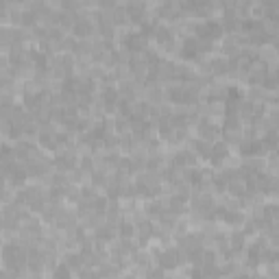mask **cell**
I'll return each instance as SVG.
<instances>
[{
    "label": "cell",
    "mask_w": 279,
    "mask_h": 279,
    "mask_svg": "<svg viewBox=\"0 0 279 279\" xmlns=\"http://www.w3.org/2000/svg\"><path fill=\"white\" fill-rule=\"evenodd\" d=\"M26 260H29V255H26V249L22 246H18L15 242H9V244L2 246V262L11 268L13 275H18V273H22V266H26Z\"/></svg>",
    "instance_id": "cell-1"
},
{
    "label": "cell",
    "mask_w": 279,
    "mask_h": 279,
    "mask_svg": "<svg viewBox=\"0 0 279 279\" xmlns=\"http://www.w3.org/2000/svg\"><path fill=\"white\" fill-rule=\"evenodd\" d=\"M194 33H197V40L201 41H216L223 38V26L214 20H205V22L194 26Z\"/></svg>",
    "instance_id": "cell-2"
},
{
    "label": "cell",
    "mask_w": 279,
    "mask_h": 279,
    "mask_svg": "<svg viewBox=\"0 0 279 279\" xmlns=\"http://www.w3.org/2000/svg\"><path fill=\"white\" fill-rule=\"evenodd\" d=\"M197 92L199 87H183V85H177V87H168L166 92V98L175 105H188V103H194L197 101Z\"/></svg>",
    "instance_id": "cell-3"
},
{
    "label": "cell",
    "mask_w": 279,
    "mask_h": 279,
    "mask_svg": "<svg viewBox=\"0 0 279 279\" xmlns=\"http://www.w3.org/2000/svg\"><path fill=\"white\" fill-rule=\"evenodd\" d=\"M124 13L133 24H142L146 20V2L144 0H127Z\"/></svg>",
    "instance_id": "cell-4"
},
{
    "label": "cell",
    "mask_w": 279,
    "mask_h": 279,
    "mask_svg": "<svg viewBox=\"0 0 279 279\" xmlns=\"http://www.w3.org/2000/svg\"><path fill=\"white\" fill-rule=\"evenodd\" d=\"M181 9L194 15H207L214 9L212 0H181Z\"/></svg>",
    "instance_id": "cell-5"
},
{
    "label": "cell",
    "mask_w": 279,
    "mask_h": 279,
    "mask_svg": "<svg viewBox=\"0 0 279 279\" xmlns=\"http://www.w3.org/2000/svg\"><path fill=\"white\" fill-rule=\"evenodd\" d=\"M146 41H149V38H146L144 33H127L122 38V46L127 48L129 52H144L146 50Z\"/></svg>",
    "instance_id": "cell-6"
},
{
    "label": "cell",
    "mask_w": 279,
    "mask_h": 279,
    "mask_svg": "<svg viewBox=\"0 0 279 279\" xmlns=\"http://www.w3.org/2000/svg\"><path fill=\"white\" fill-rule=\"evenodd\" d=\"M197 131H199V138H201V140H207V142H212V140H216V138H218V135H220L218 124H216V122H212V120H209V118L199 120Z\"/></svg>",
    "instance_id": "cell-7"
},
{
    "label": "cell",
    "mask_w": 279,
    "mask_h": 279,
    "mask_svg": "<svg viewBox=\"0 0 279 279\" xmlns=\"http://www.w3.org/2000/svg\"><path fill=\"white\" fill-rule=\"evenodd\" d=\"M229 157V146H227V142H216V144H212V151H209V164L212 166H223L225 164V159Z\"/></svg>",
    "instance_id": "cell-8"
},
{
    "label": "cell",
    "mask_w": 279,
    "mask_h": 279,
    "mask_svg": "<svg viewBox=\"0 0 279 279\" xmlns=\"http://www.w3.org/2000/svg\"><path fill=\"white\" fill-rule=\"evenodd\" d=\"M157 264L161 268H177L181 264V253H179L177 249H166V251H159L157 253Z\"/></svg>",
    "instance_id": "cell-9"
},
{
    "label": "cell",
    "mask_w": 279,
    "mask_h": 279,
    "mask_svg": "<svg viewBox=\"0 0 279 279\" xmlns=\"http://www.w3.org/2000/svg\"><path fill=\"white\" fill-rule=\"evenodd\" d=\"M172 168H188V166H194L197 164V153L194 151H179L172 155L170 159Z\"/></svg>",
    "instance_id": "cell-10"
},
{
    "label": "cell",
    "mask_w": 279,
    "mask_h": 279,
    "mask_svg": "<svg viewBox=\"0 0 279 279\" xmlns=\"http://www.w3.org/2000/svg\"><path fill=\"white\" fill-rule=\"evenodd\" d=\"M262 153H264V144H262V140L246 138L244 144H240V155L242 157H255V155H262Z\"/></svg>",
    "instance_id": "cell-11"
},
{
    "label": "cell",
    "mask_w": 279,
    "mask_h": 279,
    "mask_svg": "<svg viewBox=\"0 0 279 279\" xmlns=\"http://www.w3.org/2000/svg\"><path fill=\"white\" fill-rule=\"evenodd\" d=\"M52 68H55L52 75L66 79L68 75H70V70H72V57L70 55H59L55 61H52Z\"/></svg>",
    "instance_id": "cell-12"
},
{
    "label": "cell",
    "mask_w": 279,
    "mask_h": 279,
    "mask_svg": "<svg viewBox=\"0 0 279 279\" xmlns=\"http://www.w3.org/2000/svg\"><path fill=\"white\" fill-rule=\"evenodd\" d=\"M214 216H216V218H220L223 223H227V225H240V223H244V216H242L240 212H236V209L216 207Z\"/></svg>",
    "instance_id": "cell-13"
},
{
    "label": "cell",
    "mask_w": 279,
    "mask_h": 279,
    "mask_svg": "<svg viewBox=\"0 0 279 279\" xmlns=\"http://www.w3.org/2000/svg\"><path fill=\"white\" fill-rule=\"evenodd\" d=\"M118 96H120V92H118L116 87H112V85H105V87H103L101 101H103L105 112H114L116 105H118Z\"/></svg>",
    "instance_id": "cell-14"
},
{
    "label": "cell",
    "mask_w": 279,
    "mask_h": 279,
    "mask_svg": "<svg viewBox=\"0 0 279 279\" xmlns=\"http://www.w3.org/2000/svg\"><path fill=\"white\" fill-rule=\"evenodd\" d=\"M153 38L159 46H166V48H170L172 46V40H175V35H172V31L168 29V26H155V31H153Z\"/></svg>",
    "instance_id": "cell-15"
},
{
    "label": "cell",
    "mask_w": 279,
    "mask_h": 279,
    "mask_svg": "<svg viewBox=\"0 0 279 279\" xmlns=\"http://www.w3.org/2000/svg\"><path fill=\"white\" fill-rule=\"evenodd\" d=\"M92 31H94V24L89 22L87 18H77L75 20V24H72V33L77 35V38H87V35H92Z\"/></svg>",
    "instance_id": "cell-16"
},
{
    "label": "cell",
    "mask_w": 279,
    "mask_h": 279,
    "mask_svg": "<svg viewBox=\"0 0 279 279\" xmlns=\"http://www.w3.org/2000/svg\"><path fill=\"white\" fill-rule=\"evenodd\" d=\"M52 164H55V168H59V170L68 172L77 166V157L72 155V153H61V155H57L55 159H52Z\"/></svg>",
    "instance_id": "cell-17"
},
{
    "label": "cell",
    "mask_w": 279,
    "mask_h": 279,
    "mask_svg": "<svg viewBox=\"0 0 279 279\" xmlns=\"http://www.w3.org/2000/svg\"><path fill=\"white\" fill-rule=\"evenodd\" d=\"M223 29H227V33H234V31H238L240 29V20H238V15H236L234 9H227L223 15Z\"/></svg>",
    "instance_id": "cell-18"
},
{
    "label": "cell",
    "mask_w": 279,
    "mask_h": 279,
    "mask_svg": "<svg viewBox=\"0 0 279 279\" xmlns=\"http://www.w3.org/2000/svg\"><path fill=\"white\" fill-rule=\"evenodd\" d=\"M38 18L40 15L33 11V9H29V11H22V13H13V22L22 24V26H35L38 24Z\"/></svg>",
    "instance_id": "cell-19"
},
{
    "label": "cell",
    "mask_w": 279,
    "mask_h": 279,
    "mask_svg": "<svg viewBox=\"0 0 279 279\" xmlns=\"http://www.w3.org/2000/svg\"><path fill=\"white\" fill-rule=\"evenodd\" d=\"M40 144L44 146V149H48V151H52V149H57V135L52 133V129L50 127H46V129H41L40 131Z\"/></svg>",
    "instance_id": "cell-20"
},
{
    "label": "cell",
    "mask_w": 279,
    "mask_h": 279,
    "mask_svg": "<svg viewBox=\"0 0 279 279\" xmlns=\"http://www.w3.org/2000/svg\"><path fill=\"white\" fill-rule=\"evenodd\" d=\"M203 179H205V172H203V170H199V168H192V166L186 168V181H188V183H192V186H201Z\"/></svg>",
    "instance_id": "cell-21"
},
{
    "label": "cell",
    "mask_w": 279,
    "mask_h": 279,
    "mask_svg": "<svg viewBox=\"0 0 279 279\" xmlns=\"http://www.w3.org/2000/svg\"><path fill=\"white\" fill-rule=\"evenodd\" d=\"M244 231H234L231 234V253H242L244 251Z\"/></svg>",
    "instance_id": "cell-22"
},
{
    "label": "cell",
    "mask_w": 279,
    "mask_h": 279,
    "mask_svg": "<svg viewBox=\"0 0 279 279\" xmlns=\"http://www.w3.org/2000/svg\"><path fill=\"white\" fill-rule=\"evenodd\" d=\"M31 52V61L35 64V70H40V72H44L46 70V66H48V59H46V55L44 52H40V50H29Z\"/></svg>",
    "instance_id": "cell-23"
},
{
    "label": "cell",
    "mask_w": 279,
    "mask_h": 279,
    "mask_svg": "<svg viewBox=\"0 0 279 279\" xmlns=\"http://www.w3.org/2000/svg\"><path fill=\"white\" fill-rule=\"evenodd\" d=\"M26 177H29V175H26V168L18 166V164H15V168H13L11 172H9V181H11L13 186H22Z\"/></svg>",
    "instance_id": "cell-24"
},
{
    "label": "cell",
    "mask_w": 279,
    "mask_h": 279,
    "mask_svg": "<svg viewBox=\"0 0 279 279\" xmlns=\"http://www.w3.org/2000/svg\"><path fill=\"white\" fill-rule=\"evenodd\" d=\"M40 234H41V227H40V223H26V227H22V236L24 238H29V240H35V238H40Z\"/></svg>",
    "instance_id": "cell-25"
},
{
    "label": "cell",
    "mask_w": 279,
    "mask_h": 279,
    "mask_svg": "<svg viewBox=\"0 0 279 279\" xmlns=\"http://www.w3.org/2000/svg\"><path fill=\"white\" fill-rule=\"evenodd\" d=\"M209 151H212V144H209L207 140H197V142H194V153H197V157H203V159H207V157H209Z\"/></svg>",
    "instance_id": "cell-26"
},
{
    "label": "cell",
    "mask_w": 279,
    "mask_h": 279,
    "mask_svg": "<svg viewBox=\"0 0 279 279\" xmlns=\"http://www.w3.org/2000/svg\"><path fill=\"white\" fill-rule=\"evenodd\" d=\"M138 234H140V242H146L151 236H155V229H153V225L149 220H144V223L138 225Z\"/></svg>",
    "instance_id": "cell-27"
},
{
    "label": "cell",
    "mask_w": 279,
    "mask_h": 279,
    "mask_svg": "<svg viewBox=\"0 0 279 279\" xmlns=\"http://www.w3.org/2000/svg\"><path fill=\"white\" fill-rule=\"evenodd\" d=\"M109 20L114 22V26L127 22V13H124V7H118V4H116V7L112 9V15H109Z\"/></svg>",
    "instance_id": "cell-28"
},
{
    "label": "cell",
    "mask_w": 279,
    "mask_h": 279,
    "mask_svg": "<svg viewBox=\"0 0 279 279\" xmlns=\"http://www.w3.org/2000/svg\"><path fill=\"white\" fill-rule=\"evenodd\" d=\"M209 70H212L214 75H227L229 68H227V61L225 59H212L209 61Z\"/></svg>",
    "instance_id": "cell-29"
},
{
    "label": "cell",
    "mask_w": 279,
    "mask_h": 279,
    "mask_svg": "<svg viewBox=\"0 0 279 279\" xmlns=\"http://www.w3.org/2000/svg\"><path fill=\"white\" fill-rule=\"evenodd\" d=\"M24 61V50L20 46H11V55H9V64L11 66H20Z\"/></svg>",
    "instance_id": "cell-30"
},
{
    "label": "cell",
    "mask_w": 279,
    "mask_h": 279,
    "mask_svg": "<svg viewBox=\"0 0 279 279\" xmlns=\"http://www.w3.org/2000/svg\"><path fill=\"white\" fill-rule=\"evenodd\" d=\"M66 264L70 266V268H81V264H83V255H81V253L66 255Z\"/></svg>",
    "instance_id": "cell-31"
},
{
    "label": "cell",
    "mask_w": 279,
    "mask_h": 279,
    "mask_svg": "<svg viewBox=\"0 0 279 279\" xmlns=\"http://www.w3.org/2000/svg\"><path fill=\"white\" fill-rule=\"evenodd\" d=\"M262 144H264V149H275V144H277V135H275V131H268V133L262 138Z\"/></svg>",
    "instance_id": "cell-32"
},
{
    "label": "cell",
    "mask_w": 279,
    "mask_h": 279,
    "mask_svg": "<svg viewBox=\"0 0 279 279\" xmlns=\"http://www.w3.org/2000/svg\"><path fill=\"white\" fill-rule=\"evenodd\" d=\"M120 94H122L124 101H131V98L135 96V85H131V83H122V87H120Z\"/></svg>",
    "instance_id": "cell-33"
},
{
    "label": "cell",
    "mask_w": 279,
    "mask_h": 279,
    "mask_svg": "<svg viewBox=\"0 0 279 279\" xmlns=\"http://www.w3.org/2000/svg\"><path fill=\"white\" fill-rule=\"evenodd\" d=\"M96 238L109 242V240L114 238V229H112V227H98V229H96Z\"/></svg>",
    "instance_id": "cell-34"
},
{
    "label": "cell",
    "mask_w": 279,
    "mask_h": 279,
    "mask_svg": "<svg viewBox=\"0 0 279 279\" xmlns=\"http://www.w3.org/2000/svg\"><path fill=\"white\" fill-rule=\"evenodd\" d=\"M135 234V229H133V225L131 223H127V220H124V223H120V236H122V238H131V236Z\"/></svg>",
    "instance_id": "cell-35"
},
{
    "label": "cell",
    "mask_w": 279,
    "mask_h": 279,
    "mask_svg": "<svg viewBox=\"0 0 279 279\" xmlns=\"http://www.w3.org/2000/svg\"><path fill=\"white\" fill-rule=\"evenodd\" d=\"M59 4L64 11H70V13H75L79 9V0H59Z\"/></svg>",
    "instance_id": "cell-36"
},
{
    "label": "cell",
    "mask_w": 279,
    "mask_h": 279,
    "mask_svg": "<svg viewBox=\"0 0 279 279\" xmlns=\"http://www.w3.org/2000/svg\"><path fill=\"white\" fill-rule=\"evenodd\" d=\"M146 212H149V216H157V218H159V214L164 212V207H161V203H149L146 205Z\"/></svg>",
    "instance_id": "cell-37"
},
{
    "label": "cell",
    "mask_w": 279,
    "mask_h": 279,
    "mask_svg": "<svg viewBox=\"0 0 279 279\" xmlns=\"http://www.w3.org/2000/svg\"><path fill=\"white\" fill-rule=\"evenodd\" d=\"M144 166L149 168V170H155V168H159V166H161V157H159V155H153V157H149V159L144 161Z\"/></svg>",
    "instance_id": "cell-38"
},
{
    "label": "cell",
    "mask_w": 279,
    "mask_h": 279,
    "mask_svg": "<svg viewBox=\"0 0 279 279\" xmlns=\"http://www.w3.org/2000/svg\"><path fill=\"white\" fill-rule=\"evenodd\" d=\"M92 181H94V186H105V183H107V177H105V172L96 170V172H92Z\"/></svg>",
    "instance_id": "cell-39"
},
{
    "label": "cell",
    "mask_w": 279,
    "mask_h": 279,
    "mask_svg": "<svg viewBox=\"0 0 279 279\" xmlns=\"http://www.w3.org/2000/svg\"><path fill=\"white\" fill-rule=\"evenodd\" d=\"M70 266H68L66 264V262H64V264H61L59 268H57V271H52V275H55V277H70Z\"/></svg>",
    "instance_id": "cell-40"
},
{
    "label": "cell",
    "mask_w": 279,
    "mask_h": 279,
    "mask_svg": "<svg viewBox=\"0 0 279 279\" xmlns=\"http://www.w3.org/2000/svg\"><path fill=\"white\" fill-rule=\"evenodd\" d=\"M116 129H118V131L129 129V118H127V116H118V118H116Z\"/></svg>",
    "instance_id": "cell-41"
},
{
    "label": "cell",
    "mask_w": 279,
    "mask_h": 279,
    "mask_svg": "<svg viewBox=\"0 0 279 279\" xmlns=\"http://www.w3.org/2000/svg\"><path fill=\"white\" fill-rule=\"evenodd\" d=\"M251 7H253V0H240V2H238V11L244 13V15L251 11Z\"/></svg>",
    "instance_id": "cell-42"
},
{
    "label": "cell",
    "mask_w": 279,
    "mask_h": 279,
    "mask_svg": "<svg viewBox=\"0 0 279 279\" xmlns=\"http://www.w3.org/2000/svg\"><path fill=\"white\" fill-rule=\"evenodd\" d=\"M116 4H118V2H116V0H98V7H101V9H105V11H112V9L116 7Z\"/></svg>",
    "instance_id": "cell-43"
},
{
    "label": "cell",
    "mask_w": 279,
    "mask_h": 279,
    "mask_svg": "<svg viewBox=\"0 0 279 279\" xmlns=\"http://www.w3.org/2000/svg\"><path fill=\"white\" fill-rule=\"evenodd\" d=\"M81 168H83V170H92V168H94L92 159H89V157H83V159H81Z\"/></svg>",
    "instance_id": "cell-44"
},
{
    "label": "cell",
    "mask_w": 279,
    "mask_h": 279,
    "mask_svg": "<svg viewBox=\"0 0 279 279\" xmlns=\"http://www.w3.org/2000/svg\"><path fill=\"white\" fill-rule=\"evenodd\" d=\"M4 229V216H2V212H0V231Z\"/></svg>",
    "instance_id": "cell-45"
},
{
    "label": "cell",
    "mask_w": 279,
    "mask_h": 279,
    "mask_svg": "<svg viewBox=\"0 0 279 279\" xmlns=\"http://www.w3.org/2000/svg\"><path fill=\"white\" fill-rule=\"evenodd\" d=\"M9 2H15V4H22V2H29V0H9Z\"/></svg>",
    "instance_id": "cell-46"
}]
</instances>
